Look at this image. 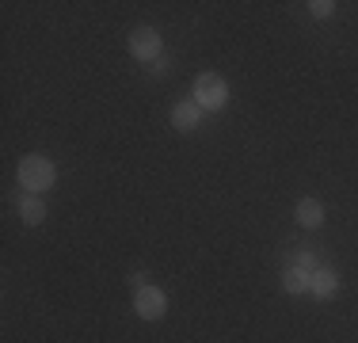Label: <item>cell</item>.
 Wrapping results in <instances>:
<instances>
[{
  "instance_id": "9c48e42d",
  "label": "cell",
  "mask_w": 358,
  "mask_h": 343,
  "mask_svg": "<svg viewBox=\"0 0 358 343\" xmlns=\"http://www.w3.org/2000/svg\"><path fill=\"white\" fill-rule=\"evenodd\" d=\"M309 274H313V271L297 267V263H286V267H282V290H286L289 298L309 294Z\"/></svg>"
},
{
  "instance_id": "277c9868",
  "label": "cell",
  "mask_w": 358,
  "mask_h": 343,
  "mask_svg": "<svg viewBox=\"0 0 358 343\" xmlns=\"http://www.w3.org/2000/svg\"><path fill=\"white\" fill-rule=\"evenodd\" d=\"M134 313L141 316L145 324H157V321H164V313H168V294L160 286H141V290H134Z\"/></svg>"
},
{
  "instance_id": "7a4b0ae2",
  "label": "cell",
  "mask_w": 358,
  "mask_h": 343,
  "mask_svg": "<svg viewBox=\"0 0 358 343\" xmlns=\"http://www.w3.org/2000/svg\"><path fill=\"white\" fill-rule=\"evenodd\" d=\"M191 99L199 103L206 115H217V111H225L229 103V80L217 73H199L191 84Z\"/></svg>"
},
{
  "instance_id": "30bf717a",
  "label": "cell",
  "mask_w": 358,
  "mask_h": 343,
  "mask_svg": "<svg viewBox=\"0 0 358 343\" xmlns=\"http://www.w3.org/2000/svg\"><path fill=\"white\" fill-rule=\"evenodd\" d=\"M309 15L313 20H331V15H336V0H309Z\"/></svg>"
},
{
  "instance_id": "7c38bea8",
  "label": "cell",
  "mask_w": 358,
  "mask_h": 343,
  "mask_svg": "<svg viewBox=\"0 0 358 343\" xmlns=\"http://www.w3.org/2000/svg\"><path fill=\"white\" fill-rule=\"evenodd\" d=\"M168 69H172V54L157 57V62H152V69H149V73H152V76H168Z\"/></svg>"
},
{
  "instance_id": "6da1fadb",
  "label": "cell",
  "mask_w": 358,
  "mask_h": 343,
  "mask_svg": "<svg viewBox=\"0 0 358 343\" xmlns=\"http://www.w3.org/2000/svg\"><path fill=\"white\" fill-rule=\"evenodd\" d=\"M15 179H20V191L42 195L57 183V164L46 153H27V157H20V164H15Z\"/></svg>"
},
{
  "instance_id": "52a82bcc",
  "label": "cell",
  "mask_w": 358,
  "mask_h": 343,
  "mask_svg": "<svg viewBox=\"0 0 358 343\" xmlns=\"http://www.w3.org/2000/svg\"><path fill=\"white\" fill-rule=\"evenodd\" d=\"M309 294L317 298V302H331V298L339 294V274H336V267L320 263V267L309 274Z\"/></svg>"
},
{
  "instance_id": "8992f818",
  "label": "cell",
  "mask_w": 358,
  "mask_h": 343,
  "mask_svg": "<svg viewBox=\"0 0 358 343\" xmlns=\"http://www.w3.org/2000/svg\"><path fill=\"white\" fill-rule=\"evenodd\" d=\"M202 115H206V111H202L194 99H179L172 107V115H168V122H172V130H179V134H191V130L202 126Z\"/></svg>"
},
{
  "instance_id": "3957f363",
  "label": "cell",
  "mask_w": 358,
  "mask_h": 343,
  "mask_svg": "<svg viewBox=\"0 0 358 343\" xmlns=\"http://www.w3.org/2000/svg\"><path fill=\"white\" fill-rule=\"evenodd\" d=\"M126 46H130V57L138 65H152L157 57H164V38H160V31L145 27V23L130 31V42H126Z\"/></svg>"
},
{
  "instance_id": "5b68a950",
  "label": "cell",
  "mask_w": 358,
  "mask_h": 343,
  "mask_svg": "<svg viewBox=\"0 0 358 343\" xmlns=\"http://www.w3.org/2000/svg\"><path fill=\"white\" fill-rule=\"evenodd\" d=\"M294 221L301 229H320L324 221H328V206H324L317 195H305V199H297V206H294Z\"/></svg>"
},
{
  "instance_id": "ba28073f",
  "label": "cell",
  "mask_w": 358,
  "mask_h": 343,
  "mask_svg": "<svg viewBox=\"0 0 358 343\" xmlns=\"http://www.w3.org/2000/svg\"><path fill=\"white\" fill-rule=\"evenodd\" d=\"M15 214H20V221L23 225H42L46 221V199L42 195H31V191H23L20 199H15Z\"/></svg>"
},
{
  "instance_id": "8fae6325",
  "label": "cell",
  "mask_w": 358,
  "mask_h": 343,
  "mask_svg": "<svg viewBox=\"0 0 358 343\" xmlns=\"http://www.w3.org/2000/svg\"><path fill=\"white\" fill-rule=\"evenodd\" d=\"M289 263H297V267H305V271H317L320 267V260H317V252H313V248H297Z\"/></svg>"
},
{
  "instance_id": "4fadbf2b",
  "label": "cell",
  "mask_w": 358,
  "mask_h": 343,
  "mask_svg": "<svg viewBox=\"0 0 358 343\" xmlns=\"http://www.w3.org/2000/svg\"><path fill=\"white\" fill-rule=\"evenodd\" d=\"M130 286H134V290L149 286V274H145V271H134V274H130Z\"/></svg>"
}]
</instances>
